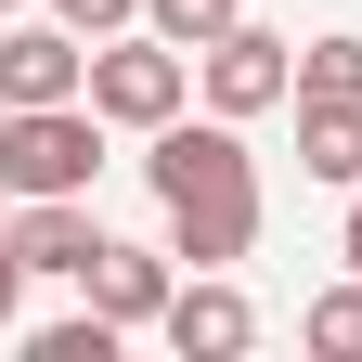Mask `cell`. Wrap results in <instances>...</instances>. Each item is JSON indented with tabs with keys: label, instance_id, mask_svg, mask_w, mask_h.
<instances>
[{
	"label": "cell",
	"instance_id": "30bf717a",
	"mask_svg": "<svg viewBox=\"0 0 362 362\" xmlns=\"http://www.w3.org/2000/svg\"><path fill=\"white\" fill-rule=\"evenodd\" d=\"M298 104H362V39H349V26H324V39L298 52Z\"/></svg>",
	"mask_w": 362,
	"mask_h": 362
},
{
	"label": "cell",
	"instance_id": "2e32d148",
	"mask_svg": "<svg viewBox=\"0 0 362 362\" xmlns=\"http://www.w3.org/2000/svg\"><path fill=\"white\" fill-rule=\"evenodd\" d=\"M337 259H349V272H362V194H349V233H337Z\"/></svg>",
	"mask_w": 362,
	"mask_h": 362
},
{
	"label": "cell",
	"instance_id": "5bb4252c",
	"mask_svg": "<svg viewBox=\"0 0 362 362\" xmlns=\"http://www.w3.org/2000/svg\"><path fill=\"white\" fill-rule=\"evenodd\" d=\"M52 13H65L78 39H117V26H143V0H52Z\"/></svg>",
	"mask_w": 362,
	"mask_h": 362
},
{
	"label": "cell",
	"instance_id": "6da1fadb",
	"mask_svg": "<svg viewBox=\"0 0 362 362\" xmlns=\"http://www.w3.org/2000/svg\"><path fill=\"white\" fill-rule=\"evenodd\" d=\"M143 181H156V207H168V246L194 259V272H233L259 246V156H246V117H168L143 129Z\"/></svg>",
	"mask_w": 362,
	"mask_h": 362
},
{
	"label": "cell",
	"instance_id": "277c9868",
	"mask_svg": "<svg viewBox=\"0 0 362 362\" xmlns=\"http://www.w3.org/2000/svg\"><path fill=\"white\" fill-rule=\"evenodd\" d=\"M194 90H207L220 117H272V104H298V39H272L259 13H233V26L194 52Z\"/></svg>",
	"mask_w": 362,
	"mask_h": 362
},
{
	"label": "cell",
	"instance_id": "9c48e42d",
	"mask_svg": "<svg viewBox=\"0 0 362 362\" xmlns=\"http://www.w3.org/2000/svg\"><path fill=\"white\" fill-rule=\"evenodd\" d=\"M298 168L362 194V104H298Z\"/></svg>",
	"mask_w": 362,
	"mask_h": 362
},
{
	"label": "cell",
	"instance_id": "8992f818",
	"mask_svg": "<svg viewBox=\"0 0 362 362\" xmlns=\"http://www.w3.org/2000/svg\"><path fill=\"white\" fill-rule=\"evenodd\" d=\"M181 362H246L259 349V310H246V285H220V272H181V298H168V324H156Z\"/></svg>",
	"mask_w": 362,
	"mask_h": 362
},
{
	"label": "cell",
	"instance_id": "3957f363",
	"mask_svg": "<svg viewBox=\"0 0 362 362\" xmlns=\"http://www.w3.org/2000/svg\"><path fill=\"white\" fill-rule=\"evenodd\" d=\"M181 104H194V52L156 26H117V39H90V117L104 129H168Z\"/></svg>",
	"mask_w": 362,
	"mask_h": 362
},
{
	"label": "cell",
	"instance_id": "ba28073f",
	"mask_svg": "<svg viewBox=\"0 0 362 362\" xmlns=\"http://www.w3.org/2000/svg\"><path fill=\"white\" fill-rule=\"evenodd\" d=\"M78 285H90V310H104V324H129V337L168 324V298H181V285H168V259H156V246H117V233H104V259H90Z\"/></svg>",
	"mask_w": 362,
	"mask_h": 362
},
{
	"label": "cell",
	"instance_id": "e0dca14e",
	"mask_svg": "<svg viewBox=\"0 0 362 362\" xmlns=\"http://www.w3.org/2000/svg\"><path fill=\"white\" fill-rule=\"evenodd\" d=\"M0 13H26V0H0Z\"/></svg>",
	"mask_w": 362,
	"mask_h": 362
},
{
	"label": "cell",
	"instance_id": "7a4b0ae2",
	"mask_svg": "<svg viewBox=\"0 0 362 362\" xmlns=\"http://www.w3.org/2000/svg\"><path fill=\"white\" fill-rule=\"evenodd\" d=\"M104 181V117L78 104H0V194H90Z\"/></svg>",
	"mask_w": 362,
	"mask_h": 362
},
{
	"label": "cell",
	"instance_id": "4fadbf2b",
	"mask_svg": "<svg viewBox=\"0 0 362 362\" xmlns=\"http://www.w3.org/2000/svg\"><path fill=\"white\" fill-rule=\"evenodd\" d=\"M129 324H104V310H78V324H39V362H117Z\"/></svg>",
	"mask_w": 362,
	"mask_h": 362
},
{
	"label": "cell",
	"instance_id": "9a60e30c",
	"mask_svg": "<svg viewBox=\"0 0 362 362\" xmlns=\"http://www.w3.org/2000/svg\"><path fill=\"white\" fill-rule=\"evenodd\" d=\"M13 285H26V259H13V246H0V337H13Z\"/></svg>",
	"mask_w": 362,
	"mask_h": 362
},
{
	"label": "cell",
	"instance_id": "8fae6325",
	"mask_svg": "<svg viewBox=\"0 0 362 362\" xmlns=\"http://www.w3.org/2000/svg\"><path fill=\"white\" fill-rule=\"evenodd\" d=\"M298 349H324V362H362V272H349V285H324V298L298 310Z\"/></svg>",
	"mask_w": 362,
	"mask_h": 362
},
{
	"label": "cell",
	"instance_id": "52a82bcc",
	"mask_svg": "<svg viewBox=\"0 0 362 362\" xmlns=\"http://www.w3.org/2000/svg\"><path fill=\"white\" fill-rule=\"evenodd\" d=\"M0 246H13L26 272H78L104 259V220H90V194H13V220H0Z\"/></svg>",
	"mask_w": 362,
	"mask_h": 362
},
{
	"label": "cell",
	"instance_id": "7c38bea8",
	"mask_svg": "<svg viewBox=\"0 0 362 362\" xmlns=\"http://www.w3.org/2000/svg\"><path fill=\"white\" fill-rule=\"evenodd\" d=\"M233 13H246V0H143V26H156V39H181V52H207Z\"/></svg>",
	"mask_w": 362,
	"mask_h": 362
},
{
	"label": "cell",
	"instance_id": "5b68a950",
	"mask_svg": "<svg viewBox=\"0 0 362 362\" xmlns=\"http://www.w3.org/2000/svg\"><path fill=\"white\" fill-rule=\"evenodd\" d=\"M90 90V39L52 13V26H0V104H78Z\"/></svg>",
	"mask_w": 362,
	"mask_h": 362
}]
</instances>
